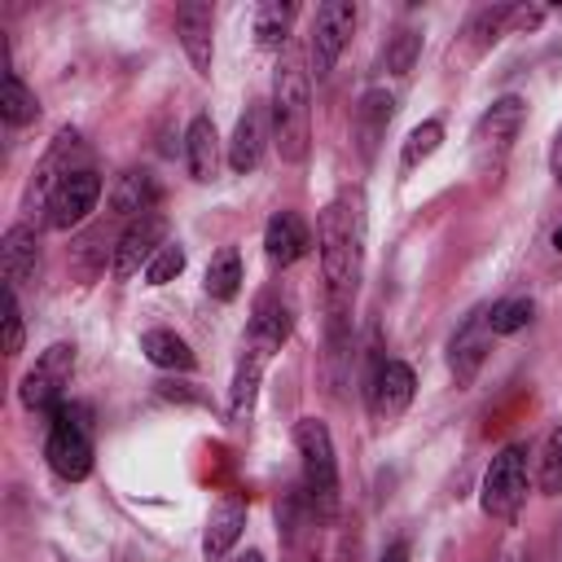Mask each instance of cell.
Segmentation results:
<instances>
[{
  "instance_id": "6da1fadb",
  "label": "cell",
  "mask_w": 562,
  "mask_h": 562,
  "mask_svg": "<svg viewBox=\"0 0 562 562\" xmlns=\"http://www.w3.org/2000/svg\"><path fill=\"white\" fill-rule=\"evenodd\" d=\"M316 246H321V277H325V303H329V356H342L347 347V316L360 285L364 263V193L342 189L316 220Z\"/></svg>"
},
{
  "instance_id": "7a4b0ae2",
  "label": "cell",
  "mask_w": 562,
  "mask_h": 562,
  "mask_svg": "<svg viewBox=\"0 0 562 562\" xmlns=\"http://www.w3.org/2000/svg\"><path fill=\"white\" fill-rule=\"evenodd\" d=\"M268 114H272V140H277L281 162H303L307 145H312V92H307L303 57L294 48H285L277 57Z\"/></svg>"
},
{
  "instance_id": "3957f363",
  "label": "cell",
  "mask_w": 562,
  "mask_h": 562,
  "mask_svg": "<svg viewBox=\"0 0 562 562\" xmlns=\"http://www.w3.org/2000/svg\"><path fill=\"white\" fill-rule=\"evenodd\" d=\"M294 448L303 461V492H307L312 509L329 518L338 505V461H334V439H329L325 422L299 417L294 422Z\"/></svg>"
},
{
  "instance_id": "277c9868",
  "label": "cell",
  "mask_w": 562,
  "mask_h": 562,
  "mask_svg": "<svg viewBox=\"0 0 562 562\" xmlns=\"http://www.w3.org/2000/svg\"><path fill=\"white\" fill-rule=\"evenodd\" d=\"M48 443L44 457L53 465V474H61L66 483H79L92 474V417L83 404H61L48 417Z\"/></svg>"
},
{
  "instance_id": "5b68a950",
  "label": "cell",
  "mask_w": 562,
  "mask_h": 562,
  "mask_svg": "<svg viewBox=\"0 0 562 562\" xmlns=\"http://www.w3.org/2000/svg\"><path fill=\"white\" fill-rule=\"evenodd\" d=\"M522 123H527V101L514 97V92H509V97H496V101L479 114V123H474V132H470L474 167H479V171H496V167L505 162V154L514 149Z\"/></svg>"
},
{
  "instance_id": "8992f818",
  "label": "cell",
  "mask_w": 562,
  "mask_h": 562,
  "mask_svg": "<svg viewBox=\"0 0 562 562\" xmlns=\"http://www.w3.org/2000/svg\"><path fill=\"white\" fill-rule=\"evenodd\" d=\"M479 501H483V514H492V518H505V522L518 518V509L527 501V448L522 443H505L492 457Z\"/></svg>"
},
{
  "instance_id": "52a82bcc",
  "label": "cell",
  "mask_w": 562,
  "mask_h": 562,
  "mask_svg": "<svg viewBox=\"0 0 562 562\" xmlns=\"http://www.w3.org/2000/svg\"><path fill=\"white\" fill-rule=\"evenodd\" d=\"M75 373V342H53L48 351H40V360L26 369L22 386H18V400L31 408V413H57L66 400V382Z\"/></svg>"
},
{
  "instance_id": "ba28073f",
  "label": "cell",
  "mask_w": 562,
  "mask_h": 562,
  "mask_svg": "<svg viewBox=\"0 0 562 562\" xmlns=\"http://www.w3.org/2000/svg\"><path fill=\"white\" fill-rule=\"evenodd\" d=\"M356 18H360V9H356L351 0H325V4L316 9V18H312V40H307V53H312V70H316V75H329V70H334L338 53L347 48V40H351V31H356Z\"/></svg>"
},
{
  "instance_id": "9c48e42d",
  "label": "cell",
  "mask_w": 562,
  "mask_h": 562,
  "mask_svg": "<svg viewBox=\"0 0 562 562\" xmlns=\"http://www.w3.org/2000/svg\"><path fill=\"white\" fill-rule=\"evenodd\" d=\"M162 246H167V220H162L158 211H145V215L127 220L123 233L114 237V263H110V272H114L119 281H127V277H136Z\"/></svg>"
},
{
  "instance_id": "30bf717a",
  "label": "cell",
  "mask_w": 562,
  "mask_h": 562,
  "mask_svg": "<svg viewBox=\"0 0 562 562\" xmlns=\"http://www.w3.org/2000/svg\"><path fill=\"white\" fill-rule=\"evenodd\" d=\"M97 198H101V176H97L92 167L70 171V176L48 193V202H44V211H48V228H57V233L79 228V224L97 211Z\"/></svg>"
},
{
  "instance_id": "8fae6325",
  "label": "cell",
  "mask_w": 562,
  "mask_h": 562,
  "mask_svg": "<svg viewBox=\"0 0 562 562\" xmlns=\"http://www.w3.org/2000/svg\"><path fill=\"white\" fill-rule=\"evenodd\" d=\"M492 338L496 334L487 329V307H474L461 321V329L452 334V342H448V369H452L457 386H470L479 378V369H483V360L492 351Z\"/></svg>"
},
{
  "instance_id": "7c38bea8",
  "label": "cell",
  "mask_w": 562,
  "mask_h": 562,
  "mask_svg": "<svg viewBox=\"0 0 562 562\" xmlns=\"http://www.w3.org/2000/svg\"><path fill=\"white\" fill-rule=\"evenodd\" d=\"M413 391H417V378L404 360H382L369 378V408L378 422H395L408 404H413Z\"/></svg>"
},
{
  "instance_id": "4fadbf2b",
  "label": "cell",
  "mask_w": 562,
  "mask_h": 562,
  "mask_svg": "<svg viewBox=\"0 0 562 562\" xmlns=\"http://www.w3.org/2000/svg\"><path fill=\"white\" fill-rule=\"evenodd\" d=\"M290 329H294V307H290V299H281L277 290H263V294L255 299V312H250L246 347L272 356V351L290 338Z\"/></svg>"
},
{
  "instance_id": "5bb4252c",
  "label": "cell",
  "mask_w": 562,
  "mask_h": 562,
  "mask_svg": "<svg viewBox=\"0 0 562 562\" xmlns=\"http://www.w3.org/2000/svg\"><path fill=\"white\" fill-rule=\"evenodd\" d=\"M215 9L202 4V0H189V4H176V35L193 61L198 75H211V61H215Z\"/></svg>"
},
{
  "instance_id": "9a60e30c",
  "label": "cell",
  "mask_w": 562,
  "mask_h": 562,
  "mask_svg": "<svg viewBox=\"0 0 562 562\" xmlns=\"http://www.w3.org/2000/svg\"><path fill=\"white\" fill-rule=\"evenodd\" d=\"M0 272H4V285H31L40 277V237L31 224H13L4 237H0Z\"/></svg>"
},
{
  "instance_id": "2e32d148",
  "label": "cell",
  "mask_w": 562,
  "mask_h": 562,
  "mask_svg": "<svg viewBox=\"0 0 562 562\" xmlns=\"http://www.w3.org/2000/svg\"><path fill=\"white\" fill-rule=\"evenodd\" d=\"M307 250H312V228L303 224V215L277 211V215L263 224V255H268L272 263L290 268V263H299Z\"/></svg>"
},
{
  "instance_id": "e0dca14e",
  "label": "cell",
  "mask_w": 562,
  "mask_h": 562,
  "mask_svg": "<svg viewBox=\"0 0 562 562\" xmlns=\"http://www.w3.org/2000/svg\"><path fill=\"white\" fill-rule=\"evenodd\" d=\"M263 140H268V110L255 101V105H246V114H241L237 127H233V140H228V167H233L237 176L255 171L259 158H263Z\"/></svg>"
},
{
  "instance_id": "ac0fdd59",
  "label": "cell",
  "mask_w": 562,
  "mask_h": 562,
  "mask_svg": "<svg viewBox=\"0 0 562 562\" xmlns=\"http://www.w3.org/2000/svg\"><path fill=\"white\" fill-rule=\"evenodd\" d=\"M241 527H246V501L241 496H224L206 518V536H202L206 562H224L233 553V544L241 540Z\"/></svg>"
},
{
  "instance_id": "d6986e66",
  "label": "cell",
  "mask_w": 562,
  "mask_h": 562,
  "mask_svg": "<svg viewBox=\"0 0 562 562\" xmlns=\"http://www.w3.org/2000/svg\"><path fill=\"white\" fill-rule=\"evenodd\" d=\"M391 119H395V97L386 88H369L360 97V105H356V140H360V154L364 158H373V149L386 136Z\"/></svg>"
},
{
  "instance_id": "ffe728a7",
  "label": "cell",
  "mask_w": 562,
  "mask_h": 562,
  "mask_svg": "<svg viewBox=\"0 0 562 562\" xmlns=\"http://www.w3.org/2000/svg\"><path fill=\"white\" fill-rule=\"evenodd\" d=\"M184 167L198 184H206L220 167V136H215V123L206 114H193L184 127Z\"/></svg>"
},
{
  "instance_id": "44dd1931",
  "label": "cell",
  "mask_w": 562,
  "mask_h": 562,
  "mask_svg": "<svg viewBox=\"0 0 562 562\" xmlns=\"http://www.w3.org/2000/svg\"><path fill=\"white\" fill-rule=\"evenodd\" d=\"M263 364H268V356L246 347V356H241V364L233 373V391H228V422L233 426H246L250 422L255 400H259V382H263Z\"/></svg>"
},
{
  "instance_id": "7402d4cb",
  "label": "cell",
  "mask_w": 562,
  "mask_h": 562,
  "mask_svg": "<svg viewBox=\"0 0 562 562\" xmlns=\"http://www.w3.org/2000/svg\"><path fill=\"white\" fill-rule=\"evenodd\" d=\"M154 202H158V184H154V176H149V171H127V176H119V184H114L110 215H119V220H136V215L154 211Z\"/></svg>"
},
{
  "instance_id": "603a6c76",
  "label": "cell",
  "mask_w": 562,
  "mask_h": 562,
  "mask_svg": "<svg viewBox=\"0 0 562 562\" xmlns=\"http://www.w3.org/2000/svg\"><path fill=\"white\" fill-rule=\"evenodd\" d=\"M140 351H145V360L154 364V369H193V351H189V342L180 338V334H171V329H145L140 334Z\"/></svg>"
},
{
  "instance_id": "cb8c5ba5",
  "label": "cell",
  "mask_w": 562,
  "mask_h": 562,
  "mask_svg": "<svg viewBox=\"0 0 562 562\" xmlns=\"http://www.w3.org/2000/svg\"><path fill=\"white\" fill-rule=\"evenodd\" d=\"M294 4L285 0H263V4H255V40H259V48H281L285 53V40H290V22H294Z\"/></svg>"
},
{
  "instance_id": "d4e9b609",
  "label": "cell",
  "mask_w": 562,
  "mask_h": 562,
  "mask_svg": "<svg viewBox=\"0 0 562 562\" xmlns=\"http://www.w3.org/2000/svg\"><path fill=\"white\" fill-rule=\"evenodd\" d=\"M202 285H206V294L220 299V303L237 299V290H241V255H237L233 246H220V250L211 255V263H206Z\"/></svg>"
},
{
  "instance_id": "484cf974",
  "label": "cell",
  "mask_w": 562,
  "mask_h": 562,
  "mask_svg": "<svg viewBox=\"0 0 562 562\" xmlns=\"http://www.w3.org/2000/svg\"><path fill=\"white\" fill-rule=\"evenodd\" d=\"M0 119H4L9 127H26V123L40 119V101H35V92H31L13 70L4 75V88H0Z\"/></svg>"
},
{
  "instance_id": "4316f807",
  "label": "cell",
  "mask_w": 562,
  "mask_h": 562,
  "mask_svg": "<svg viewBox=\"0 0 562 562\" xmlns=\"http://www.w3.org/2000/svg\"><path fill=\"white\" fill-rule=\"evenodd\" d=\"M417 57H422V31L400 26L386 35V44H382V70L386 75H408Z\"/></svg>"
},
{
  "instance_id": "83f0119b",
  "label": "cell",
  "mask_w": 562,
  "mask_h": 562,
  "mask_svg": "<svg viewBox=\"0 0 562 562\" xmlns=\"http://www.w3.org/2000/svg\"><path fill=\"white\" fill-rule=\"evenodd\" d=\"M443 145V123L439 119H426V123H417L413 132H408V140H404V149H400V167L404 171H413V167H422L435 149Z\"/></svg>"
},
{
  "instance_id": "f1b7e54d",
  "label": "cell",
  "mask_w": 562,
  "mask_h": 562,
  "mask_svg": "<svg viewBox=\"0 0 562 562\" xmlns=\"http://www.w3.org/2000/svg\"><path fill=\"white\" fill-rule=\"evenodd\" d=\"M531 316H536L531 299H501V303L487 307V329L492 334H518V329L531 325Z\"/></svg>"
},
{
  "instance_id": "f546056e",
  "label": "cell",
  "mask_w": 562,
  "mask_h": 562,
  "mask_svg": "<svg viewBox=\"0 0 562 562\" xmlns=\"http://www.w3.org/2000/svg\"><path fill=\"white\" fill-rule=\"evenodd\" d=\"M505 22H514V4H492V9H479L465 26V35H474V48H487L501 40Z\"/></svg>"
},
{
  "instance_id": "4dcf8cb0",
  "label": "cell",
  "mask_w": 562,
  "mask_h": 562,
  "mask_svg": "<svg viewBox=\"0 0 562 562\" xmlns=\"http://www.w3.org/2000/svg\"><path fill=\"white\" fill-rule=\"evenodd\" d=\"M540 492L544 496L562 492V426H553L544 448H540Z\"/></svg>"
},
{
  "instance_id": "1f68e13d",
  "label": "cell",
  "mask_w": 562,
  "mask_h": 562,
  "mask_svg": "<svg viewBox=\"0 0 562 562\" xmlns=\"http://www.w3.org/2000/svg\"><path fill=\"white\" fill-rule=\"evenodd\" d=\"M184 272V246L180 241H167L149 263H145V281L149 285H167V281H176Z\"/></svg>"
},
{
  "instance_id": "d6a6232c",
  "label": "cell",
  "mask_w": 562,
  "mask_h": 562,
  "mask_svg": "<svg viewBox=\"0 0 562 562\" xmlns=\"http://www.w3.org/2000/svg\"><path fill=\"white\" fill-rule=\"evenodd\" d=\"M26 342V329H22V307H18V290L4 285V351L18 356Z\"/></svg>"
},
{
  "instance_id": "836d02e7",
  "label": "cell",
  "mask_w": 562,
  "mask_h": 562,
  "mask_svg": "<svg viewBox=\"0 0 562 562\" xmlns=\"http://www.w3.org/2000/svg\"><path fill=\"white\" fill-rule=\"evenodd\" d=\"M378 562H408V544H404V540H395V544H386Z\"/></svg>"
},
{
  "instance_id": "e575fe53",
  "label": "cell",
  "mask_w": 562,
  "mask_h": 562,
  "mask_svg": "<svg viewBox=\"0 0 562 562\" xmlns=\"http://www.w3.org/2000/svg\"><path fill=\"white\" fill-rule=\"evenodd\" d=\"M553 176L562 180V136H558V149H553Z\"/></svg>"
},
{
  "instance_id": "d590c367",
  "label": "cell",
  "mask_w": 562,
  "mask_h": 562,
  "mask_svg": "<svg viewBox=\"0 0 562 562\" xmlns=\"http://www.w3.org/2000/svg\"><path fill=\"white\" fill-rule=\"evenodd\" d=\"M553 250H562V224L553 228Z\"/></svg>"
},
{
  "instance_id": "8d00e7d4",
  "label": "cell",
  "mask_w": 562,
  "mask_h": 562,
  "mask_svg": "<svg viewBox=\"0 0 562 562\" xmlns=\"http://www.w3.org/2000/svg\"><path fill=\"white\" fill-rule=\"evenodd\" d=\"M237 562H263V558H259V553H246V558H237Z\"/></svg>"
}]
</instances>
